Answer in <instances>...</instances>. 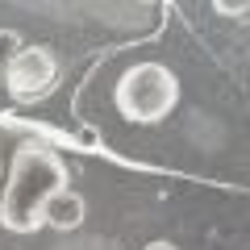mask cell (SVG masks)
I'll use <instances>...</instances> for the list:
<instances>
[{
    "mask_svg": "<svg viewBox=\"0 0 250 250\" xmlns=\"http://www.w3.org/2000/svg\"><path fill=\"white\" fill-rule=\"evenodd\" d=\"M71 192V171L62 163V154L54 146L38 142H21L13 150L9 175L0 179V225L9 233H34L46 225V208Z\"/></svg>",
    "mask_w": 250,
    "mask_h": 250,
    "instance_id": "cell-1",
    "label": "cell"
},
{
    "mask_svg": "<svg viewBox=\"0 0 250 250\" xmlns=\"http://www.w3.org/2000/svg\"><path fill=\"white\" fill-rule=\"evenodd\" d=\"M113 104H117V113H121L125 121L154 125L179 104V80H175V71H171L167 62L142 59L117 80Z\"/></svg>",
    "mask_w": 250,
    "mask_h": 250,
    "instance_id": "cell-2",
    "label": "cell"
},
{
    "mask_svg": "<svg viewBox=\"0 0 250 250\" xmlns=\"http://www.w3.org/2000/svg\"><path fill=\"white\" fill-rule=\"evenodd\" d=\"M59 83V59H54L46 46H21L13 54L9 71H4V92L21 104H34V100H46Z\"/></svg>",
    "mask_w": 250,
    "mask_h": 250,
    "instance_id": "cell-3",
    "label": "cell"
},
{
    "mask_svg": "<svg viewBox=\"0 0 250 250\" xmlns=\"http://www.w3.org/2000/svg\"><path fill=\"white\" fill-rule=\"evenodd\" d=\"M80 221H83V196L80 192H62V196L46 208V225H54V229H75Z\"/></svg>",
    "mask_w": 250,
    "mask_h": 250,
    "instance_id": "cell-4",
    "label": "cell"
},
{
    "mask_svg": "<svg viewBox=\"0 0 250 250\" xmlns=\"http://www.w3.org/2000/svg\"><path fill=\"white\" fill-rule=\"evenodd\" d=\"M17 50H21V34L17 29H0V88H4V71H9Z\"/></svg>",
    "mask_w": 250,
    "mask_h": 250,
    "instance_id": "cell-5",
    "label": "cell"
},
{
    "mask_svg": "<svg viewBox=\"0 0 250 250\" xmlns=\"http://www.w3.org/2000/svg\"><path fill=\"white\" fill-rule=\"evenodd\" d=\"M142 250H179V246H175V242H167V238H159V242H146Z\"/></svg>",
    "mask_w": 250,
    "mask_h": 250,
    "instance_id": "cell-6",
    "label": "cell"
}]
</instances>
